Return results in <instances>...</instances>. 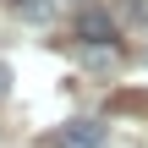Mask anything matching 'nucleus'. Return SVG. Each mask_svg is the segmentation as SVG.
<instances>
[{"label":"nucleus","mask_w":148,"mask_h":148,"mask_svg":"<svg viewBox=\"0 0 148 148\" xmlns=\"http://www.w3.org/2000/svg\"><path fill=\"white\" fill-rule=\"evenodd\" d=\"M77 38L93 44V49L110 44V38H115V11H104V5H82V11H77Z\"/></svg>","instance_id":"nucleus-1"},{"label":"nucleus","mask_w":148,"mask_h":148,"mask_svg":"<svg viewBox=\"0 0 148 148\" xmlns=\"http://www.w3.org/2000/svg\"><path fill=\"white\" fill-rule=\"evenodd\" d=\"M60 148H104V126L99 121H71L60 132Z\"/></svg>","instance_id":"nucleus-2"},{"label":"nucleus","mask_w":148,"mask_h":148,"mask_svg":"<svg viewBox=\"0 0 148 148\" xmlns=\"http://www.w3.org/2000/svg\"><path fill=\"white\" fill-rule=\"evenodd\" d=\"M121 27H148V0H110Z\"/></svg>","instance_id":"nucleus-3"},{"label":"nucleus","mask_w":148,"mask_h":148,"mask_svg":"<svg viewBox=\"0 0 148 148\" xmlns=\"http://www.w3.org/2000/svg\"><path fill=\"white\" fill-rule=\"evenodd\" d=\"M11 11H16L22 22H49V16H55V0H11Z\"/></svg>","instance_id":"nucleus-4"},{"label":"nucleus","mask_w":148,"mask_h":148,"mask_svg":"<svg viewBox=\"0 0 148 148\" xmlns=\"http://www.w3.org/2000/svg\"><path fill=\"white\" fill-rule=\"evenodd\" d=\"M5 88H11V71H5V66H0V93H5Z\"/></svg>","instance_id":"nucleus-5"}]
</instances>
